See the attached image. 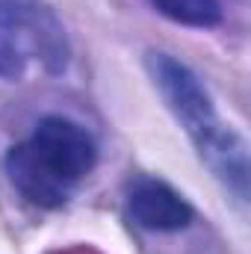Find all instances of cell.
<instances>
[{
  "mask_svg": "<svg viewBox=\"0 0 251 254\" xmlns=\"http://www.w3.org/2000/svg\"><path fill=\"white\" fill-rule=\"evenodd\" d=\"M6 175L12 181V187L21 192L27 201L39 204V207H63L71 195V184L63 181L42 157L39 151L27 142V145H15L6 154Z\"/></svg>",
  "mask_w": 251,
  "mask_h": 254,
  "instance_id": "4",
  "label": "cell"
},
{
  "mask_svg": "<svg viewBox=\"0 0 251 254\" xmlns=\"http://www.w3.org/2000/svg\"><path fill=\"white\" fill-rule=\"evenodd\" d=\"M201 160L213 169V175L237 195V201L249 198V145L240 133L219 125L207 139L198 142Z\"/></svg>",
  "mask_w": 251,
  "mask_h": 254,
  "instance_id": "6",
  "label": "cell"
},
{
  "mask_svg": "<svg viewBox=\"0 0 251 254\" xmlns=\"http://www.w3.org/2000/svg\"><path fill=\"white\" fill-rule=\"evenodd\" d=\"M127 210L139 228L157 231V234L184 231L192 222V207L172 187H166L160 181L136 184L130 198H127Z\"/></svg>",
  "mask_w": 251,
  "mask_h": 254,
  "instance_id": "5",
  "label": "cell"
},
{
  "mask_svg": "<svg viewBox=\"0 0 251 254\" xmlns=\"http://www.w3.org/2000/svg\"><path fill=\"white\" fill-rule=\"evenodd\" d=\"M148 71L154 77V86L160 89L163 101L169 104V110L175 113V119L187 127V133L192 136V142L198 145L201 139H207L216 127V110L210 95L204 92L201 80L189 71L184 63H178L169 54H148Z\"/></svg>",
  "mask_w": 251,
  "mask_h": 254,
  "instance_id": "2",
  "label": "cell"
},
{
  "mask_svg": "<svg viewBox=\"0 0 251 254\" xmlns=\"http://www.w3.org/2000/svg\"><path fill=\"white\" fill-rule=\"evenodd\" d=\"M33 57L63 71L68 60L63 27L33 0H0V77L18 80Z\"/></svg>",
  "mask_w": 251,
  "mask_h": 254,
  "instance_id": "1",
  "label": "cell"
},
{
  "mask_svg": "<svg viewBox=\"0 0 251 254\" xmlns=\"http://www.w3.org/2000/svg\"><path fill=\"white\" fill-rule=\"evenodd\" d=\"M160 15L169 21L187 24V27H216L222 21V6L219 0H151Z\"/></svg>",
  "mask_w": 251,
  "mask_h": 254,
  "instance_id": "7",
  "label": "cell"
},
{
  "mask_svg": "<svg viewBox=\"0 0 251 254\" xmlns=\"http://www.w3.org/2000/svg\"><path fill=\"white\" fill-rule=\"evenodd\" d=\"M30 145L68 184L89 175L95 169V160H98V148H95L92 136L86 133V127H80L77 122H68L63 116L42 119L36 125Z\"/></svg>",
  "mask_w": 251,
  "mask_h": 254,
  "instance_id": "3",
  "label": "cell"
},
{
  "mask_svg": "<svg viewBox=\"0 0 251 254\" xmlns=\"http://www.w3.org/2000/svg\"><path fill=\"white\" fill-rule=\"evenodd\" d=\"M63 254V252H60ZM65 254H95V252H89V249H74V252H65Z\"/></svg>",
  "mask_w": 251,
  "mask_h": 254,
  "instance_id": "8",
  "label": "cell"
}]
</instances>
